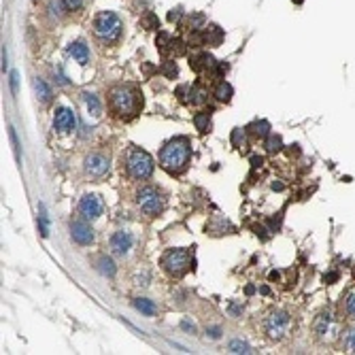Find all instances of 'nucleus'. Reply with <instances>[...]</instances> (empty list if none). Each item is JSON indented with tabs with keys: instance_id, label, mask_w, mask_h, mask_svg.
<instances>
[{
	"instance_id": "obj_44",
	"label": "nucleus",
	"mask_w": 355,
	"mask_h": 355,
	"mask_svg": "<svg viewBox=\"0 0 355 355\" xmlns=\"http://www.w3.org/2000/svg\"><path fill=\"white\" fill-rule=\"evenodd\" d=\"M11 88L13 91H17V73H11Z\"/></svg>"
},
{
	"instance_id": "obj_21",
	"label": "nucleus",
	"mask_w": 355,
	"mask_h": 355,
	"mask_svg": "<svg viewBox=\"0 0 355 355\" xmlns=\"http://www.w3.org/2000/svg\"><path fill=\"white\" fill-rule=\"evenodd\" d=\"M215 98H217V100H222V102H230L232 100V85L222 81L215 88Z\"/></svg>"
},
{
	"instance_id": "obj_36",
	"label": "nucleus",
	"mask_w": 355,
	"mask_h": 355,
	"mask_svg": "<svg viewBox=\"0 0 355 355\" xmlns=\"http://www.w3.org/2000/svg\"><path fill=\"white\" fill-rule=\"evenodd\" d=\"M9 136H11V143H13V147H15V153L19 158V143H17V136H15V130H13V128H9Z\"/></svg>"
},
{
	"instance_id": "obj_48",
	"label": "nucleus",
	"mask_w": 355,
	"mask_h": 355,
	"mask_svg": "<svg viewBox=\"0 0 355 355\" xmlns=\"http://www.w3.org/2000/svg\"><path fill=\"white\" fill-rule=\"evenodd\" d=\"M294 2H296V4H302V2H304V0H294Z\"/></svg>"
},
{
	"instance_id": "obj_8",
	"label": "nucleus",
	"mask_w": 355,
	"mask_h": 355,
	"mask_svg": "<svg viewBox=\"0 0 355 355\" xmlns=\"http://www.w3.org/2000/svg\"><path fill=\"white\" fill-rule=\"evenodd\" d=\"M338 319L332 315V313H321L317 315L315 323H313V334L317 340H321V343H332L336 336H338Z\"/></svg>"
},
{
	"instance_id": "obj_10",
	"label": "nucleus",
	"mask_w": 355,
	"mask_h": 355,
	"mask_svg": "<svg viewBox=\"0 0 355 355\" xmlns=\"http://www.w3.org/2000/svg\"><path fill=\"white\" fill-rule=\"evenodd\" d=\"M104 211V202L98 194H85L79 200V213L83 219H98Z\"/></svg>"
},
{
	"instance_id": "obj_34",
	"label": "nucleus",
	"mask_w": 355,
	"mask_h": 355,
	"mask_svg": "<svg viewBox=\"0 0 355 355\" xmlns=\"http://www.w3.org/2000/svg\"><path fill=\"white\" fill-rule=\"evenodd\" d=\"M62 4L66 11H77L83 6V0H62Z\"/></svg>"
},
{
	"instance_id": "obj_47",
	"label": "nucleus",
	"mask_w": 355,
	"mask_h": 355,
	"mask_svg": "<svg viewBox=\"0 0 355 355\" xmlns=\"http://www.w3.org/2000/svg\"><path fill=\"white\" fill-rule=\"evenodd\" d=\"M270 279H272V281H279V272H270Z\"/></svg>"
},
{
	"instance_id": "obj_42",
	"label": "nucleus",
	"mask_w": 355,
	"mask_h": 355,
	"mask_svg": "<svg viewBox=\"0 0 355 355\" xmlns=\"http://www.w3.org/2000/svg\"><path fill=\"white\" fill-rule=\"evenodd\" d=\"M147 281H149V276H147V274H143V276H136V285H143V287H147V285H149Z\"/></svg>"
},
{
	"instance_id": "obj_38",
	"label": "nucleus",
	"mask_w": 355,
	"mask_h": 355,
	"mask_svg": "<svg viewBox=\"0 0 355 355\" xmlns=\"http://www.w3.org/2000/svg\"><path fill=\"white\" fill-rule=\"evenodd\" d=\"M207 334H209L213 340H217V338H222V328H209Z\"/></svg>"
},
{
	"instance_id": "obj_11",
	"label": "nucleus",
	"mask_w": 355,
	"mask_h": 355,
	"mask_svg": "<svg viewBox=\"0 0 355 355\" xmlns=\"http://www.w3.org/2000/svg\"><path fill=\"white\" fill-rule=\"evenodd\" d=\"M70 236H73L75 243H79L83 247L94 243V230H91V225L85 222V219H75V222H70Z\"/></svg>"
},
{
	"instance_id": "obj_41",
	"label": "nucleus",
	"mask_w": 355,
	"mask_h": 355,
	"mask_svg": "<svg viewBox=\"0 0 355 355\" xmlns=\"http://www.w3.org/2000/svg\"><path fill=\"white\" fill-rule=\"evenodd\" d=\"M262 164H264V160H262L260 155H253V158H251V166H253V168H260Z\"/></svg>"
},
{
	"instance_id": "obj_14",
	"label": "nucleus",
	"mask_w": 355,
	"mask_h": 355,
	"mask_svg": "<svg viewBox=\"0 0 355 355\" xmlns=\"http://www.w3.org/2000/svg\"><path fill=\"white\" fill-rule=\"evenodd\" d=\"M189 66L196 70V73H200L204 68H215V60H213V55L209 53H198V55H191L189 58Z\"/></svg>"
},
{
	"instance_id": "obj_45",
	"label": "nucleus",
	"mask_w": 355,
	"mask_h": 355,
	"mask_svg": "<svg viewBox=\"0 0 355 355\" xmlns=\"http://www.w3.org/2000/svg\"><path fill=\"white\" fill-rule=\"evenodd\" d=\"M323 279H325V283H332V281H336V279H338V272H330V274H325Z\"/></svg>"
},
{
	"instance_id": "obj_13",
	"label": "nucleus",
	"mask_w": 355,
	"mask_h": 355,
	"mask_svg": "<svg viewBox=\"0 0 355 355\" xmlns=\"http://www.w3.org/2000/svg\"><path fill=\"white\" fill-rule=\"evenodd\" d=\"M132 243H134V238H132V234L130 232H126V230H119V232H115L111 236V240H109V245H111V251L115 253V255H119V258H124V255H128L130 253V249H132Z\"/></svg>"
},
{
	"instance_id": "obj_25",
	"label": "nucleus",
	"mask_w": 355,
	"mask_h": 355,
	"mask_svg": "<svg viewBox=\"0 0 355 355\" xmlns=\"http://www.w3.org/2000/svg\"><path fill=\"white\" fill-rule=\"evenodd\" d=\"M268 130H270V124L268 122H255L253 126H251V132L255 134V136H268Z\"/></svg>"
},
{
	"instance_id": "obj_35",
	"label": "nucleus",
	"mask_w": 355,
	"mask_h": 355,
	"mask_svg": "<svg viewBox=\"0 0 355 355\" xmlns=\"http://www.w3.org/2000/svg\"><path fill=\"white\" fill-rule=\"evenodd\" d=\"M232 140H234V145L243 147V143H245V134H243V130H240V128H236V130H234V134H232Z\"/></svg>"
},
{
	"instance_id": "obj_9",
	"label": "nucleus",
	"mask_w": 355,
	"mask_h": 355,
	"mask_svg": "<svg viewBox=\"0 0 355 355\" xmlns=\"http://www.w3.org/2000/svg\"><path fill=\"white\" fill-rule=\"evenodd\" d=\"M109 168H111V162L102 153H89L88 158L83 160V170L89 177H94V179H100V177H104L106 173H109Z\"/></svg>"
},
{
	"instance_id": "obj_12",
	"label": "nucleus",
	"mask_w": 355,
	"mask_h": 355,
	"mask_svg": "<svg viewBox=\"0 0 355 355\" xmlns=\"http://www.w3.org/2000/svg\"><path fill=\"white\" fill-rule=\"evenodd\" d=\"M53 126L55 130L62 132V134H68L77 128V117H75V111H70L68 106H60L55 111V117H53Z\"/></svg>"
},
{
	"instance_id": "obj_6",
	"label": "nucleus",
	"mask_w": 355,
	"mask_h": 355,
	"mask_svg": "<svg viewBox=\"0 0 355 355\" xmlns=\"http://www.w3.org/2000/svg\"><path fill=\"white\" fill-rule=\"evenodd\" d=\"M136 204L145 215L155 217L162 213V209H164V198H162V194L155 187L145 185V187H140V191L136 194Z\"/></svg>"
},
{
	"instance_id": "obj_33",
	"label": "nucleus",
	"mask_w": 355,
	"mask_h": 355,
	"mask_svg": "<svg viewBox=\"0 0 355 355\" xmlns=\"http://www.w3.org/2000/svg\"><path fill=\"white\" fill-rule=\"evenodd\" d=\"M143 24H145L147 30H158L160 28V21H158V17H155L153 13H149V15L143 19Z\"/></svg>"
},
{
	"instance_id": "obj_16",
	"label": "nucleus",
	"mask_w": 355,
	"mask_h": 355,
	"mask_svg": "<svg viewBox=\"0 0 355 355\" xmlns=\"http://www.w3.org/2000/svg\"><path fill=\"white\" fill-rule=\"evenodd\" d=\"M83 100H85V106H88L89 115L100 117L102 104H100V100H98V96H96V94H89V91H85V94H83Z\"/></svg>"
},
{
	"instance_id": "obj_22",
	"label": "nucleus",
	"mask_w": 355,
	"mask_h": 355,
	"mask_svg": "<svg viewBox=\"0 0 355 355\" xmlns=\"http://www.w3.org/2000/svg\"><path fill=\"white\" fill-rule=\"evenodd\" d=\"M34 88H37V94H39V98H41V102H49L51 100V89H49V85L43 81V79H37L34 81Z\"/></svg>"
},
{
	"instance_id": "obj_19",
	"label": "nucleus",
	"mask_w": 355,
	"mask_h": 355,
	"mask_svg": "<svg viewBox=\"0 0 355 355\" xmlns=\"http://www.w3.org/2000/svg\"><path fill=\"white\" fill-rule=\"evenodd\" d=\"M222 39H223V32L219 30L217 26H209L207 30H204V41H207L209 45H213V47H217L219 43H222Z\"/></svg>"
},
{
	"instance_id": "obj_26",
	"label": "nucleus",
	"mask_w": 355,
	"mask_h": 355,
	"mask_svg": "<svg viewBox=\"0 0 355 355\" xmlns=\"http://www.w3.org/2000/svg\"><path fill=\"white\" fill-rule=\"evenodd\" d=\"M155 43H158V49H160V51L166 53V51H170V43H173V41H170V37H168L166 32H160V34H158V41H155Z\"/></svg>"
},
{
	"instance_id": "obj_28",
	"label": "nucleus",
	"mask_w": 355,
	"mask_h": 355,
	"mask_svg": "<svg viewBox=\"0 0 355 355\" xmlns=\"http://www.w3.org/2000/svg\"><path fill=\"white\" fill-rule=\"evenodd\" d=\"M345 313L349 315L351 319H355V289L347 296V300H345Z\"/></svg>"
},
{
	"instance_id": "obj_20",
	"label": "nucleus",
	"mask_w": 355,
	"mask_h": 355,
	"mask_svg": "<svg viewBox=\"0 0 355 355\" xmlns=\"http://www.w3.org/2000/svg\"><path fill=\"white\" fill-rule=\"evenodd\" d=\"M98 270H100L104 276H115L117 268L113 264L111 258H106V255H100V260H98Z\"/></svg>"
},
{
	"instance_id": "obj_3",
	"label": "nucleus",
	"mask_w": 355,
	"mask_h": 355,
	"mask_svg": "<svg viewBox=\"0 0 355 355\" xmlns=\"http://www.w3.org/2000/svg\"><path fill=\"white\" fill-rule=\"evenodd\" d=\"M153 168H155L153 158L145 151V149L132 147L130 151H128L126 170H128V175H130L134 181H145V179H149V177L153 175Z\"/></svg>"
},
{
	"instance_id": "obj_27",
	"label": "nucleus",
	"mask_w": 355,
	"mask_h": 355,
	"mask_svg": "<svg viewBox=\"0 0 355 355\" xmlns=\"http://www.w3.org/2000/svg\"><path fill=\"white\" fill-rule=\"evenodd\" d=\"M189 96H191V102L194 104H204L207 102V91L200 89V88H194L189 91Z\"/></svg>"
},
{
	"instance_id": "obj_4",
	"label": "nucleus",
	"mask_w": 355,
	"mask_h": 355,
	"mask_svg": "<svg viewBox=\"0 0 355 355\" xmlns=\"http://www.w3.org/2000/svg\"><path fill=\"white\" fill-rule=\"evenodd\" d=\"M122 19H119L113 11H102L98 13L94 19V32L102 43H115L122 37Z\"/></svg>"
},
{
	"instance_id": "obj_40",
	"label": "nucleus",
	"mask_w": 355,
	"mask_h": 355,
	"mask_svg": "<svg viewBox=\"0 0 355 355\" xmlns=\"http://www.w3.org/2000/svg\"><path fill=\"white\" fill-rule=\"evenodd\" d=\"M179 17H181V9H173V11L168 13V19H170V21H177Z\"/></svg>"
},
{
	"instance_id": "obj_18",
	"label": "nucleus",
	"mask_w": 355,
	"mask_h": 355,
	"mask_svg": "<svg viewBox=\"0 0 355 355\" xmlns=\"http://www.w3.org/2000/svg\"><path fill=\"white\" fill-rule=\"evenodd\" d=\"M340 340H343V349L347 353H355V325H349V328L343 332Z\"/></svg>"
},
{
	"instance_id": "obj_39",
	"label": "nucleus",
	"mask_w": 355,
	"mask_h": 355,
	"mask_svg": "<svg viewBox=\"0 0 355 355\" xmlns=\"http://www.w3.org/2000/svg\"><path fill=\"white\" fill-rule=\"evenodd\" d=\"M228 70H230V66H228L225 62H219V64H217V75H219V77H223L225 73H228Z\"/></svg>"
},
{
	"instance_id": "obj_43",
	"label": "nucleus",
	"mask_w": 355,
	"mask_h": 355,
	"mask_svg": "<svg viewBox=\"0 0 355 355\" xmlns=\"http://www.w3.org/2000/svg\"><path fill=\"white\" fill-rule=\"evenodd\" d=\"M240 311H243V307H238V304H230V313L232 315H240Z\"/></svg>"
},
{
	"instance_id": "obj_1",
	"label": "nucleus",
	"mask_w": 355,
	"mask_h": 355,
	"mask_svg": "<svg viewBox=\"0 0 355 355\" xmlns=\"http://www.w3.org/2000/svg\"><path fill=\"white\" fill-rule=\"evenodd\" d=\"M109 106L119 119H132L143 109V94L132 85H117L109 91Z\"/></svg>"
},
{
	"instance_id": "obj_5",
	"label": "nucleus",
	"mask_w": 355,
	"mask_h": 355,
	"mask_svg": "<svg viewBox=\"0 0 355 355\" xmlns=\"http://www.w3.org/2000/svg\"><path fill=\"white\" fill-rule=\"evenodd\" d=\"M191 258L187 249H168L164 255H162V268L175 279H181L189 268H191Z\"/></svg>"
},
{
	"instance_id": "obj_15",
	"label": "nucleus",
	"mask_w": 355,
	"mask_h": 355,
	"mask_svg": "<svg viewBox=\"0 0 355 355\" xmlns=\"http://www.w3.org/2000/svg\"><path fill=\"white\" fill-rule=\"evenodd\" d=\"M68 53L73 55V58L81 64V66H85V64L89 62V49L83 45L81 41H77V43H70V47H68Z\"/></svg>"
},
{
	"instance_id": "obj_30",
	"label": "nucleus",
	"mask_w": 355,
	"mask_h": 355,
	"mask_svg": "<svg viewBox=\"0 0 355 355\" xmlns=\"http://www.w3.org/2000/svg\"><path fill=\"white\" fill-rule=\"evenodd\" d=\"M230 351L232 353H251V347L243 343V340H232L230 343Z\"/></svg>"
},
{
	"instance_id": "obj_7",
	"label": "nucleus",
	"mask_w": 355,
	"mask_h": 355,
	"mask_svg": "<svg viewBox=\"0 0 355 355\" xmlns=\"http://www.w3.org/2000/svg\"><path fill=\"white\" fill-rule=\"evenodd\" d=\"M289 315L285 311H272V313H268V317L264 319V332L266 336L270 340H281L285 338L287 330H289Z\"/></svg>"
},
{
	"instance_id": "obj_17",
	"label": "nucleus",
	"mask_w": 355,
	"mask_h": 355,
	"mask_svg": "<svg viewBox=\"0 0 355 355\" xmlns=\"http://www.w3.org/2000/svg\"><path fill=\"white\" fill-rule=\"evenodd\" d=\"M134 309L140 311V313L147 315V317H153L158 313V307H155L151 300H147V298H136V300H134Z\"/></svg>"
},
{
	"instance_id": "obj_31",
	"label": "nucleus",
	"mask_w": 355,
	"mask_h": 355,
	"mask_svg": "<svg viewBox=\"0 0 355 355\" xmlns=\"http://www.w3.org/2000/svg\"><path fill=\"white\" fill-rule=\"evenodd\" d=\"M189 28L191 30H200V28H204V15L202 13H194V15L189 17Z\"/></svg>"
},
{
	"instance_id": "obj_24",
	"label": "nucleus",
	"mask_w": 355,
	"mask_h": 355,
	"mask_svg": "<svg viewBox=\"0 0 355 355\" xmlns=\"http://www.w3.org/2000/svg\"><path fill=\"white\" fill-rule=\"evenodd\" d=\"M281 136H276V134H268V138H266V149L270 153H276V151H281Z\"/></svg>"
},
{
	"instance_id": "obj_2",
	"label": "nucleus",
	"mask_w": 355,
	"mask_h": 355,
	"mask_svg": "<svg viewBox=\"0 0 355 355\" xmlns=\"http://www.w3.org/2000/svg\"><path fill=\"white\" fill-rule=\"evenodd\" d=\"M189 158H191V145L185 136L168 140L160 151V164L164 170H168L170 175L185 173L189 166Z\"/></svg>"
},
{
	"instance_id": "obj_32",
	"label": "nucleus",
	"mask_w": 355,
	"mask_h": 355,
	"mask_svg": "<svg viewBox=\"0 0 355 355\" xmlns=\"http://www.w3.org/2000/svg\"><path fill=\"white\" fill-rule=\"evenodd\" d=\"M170 51H173L175 55H185V43H183L181 39H175L173 43H170Z\"/></svg>"
},
{
	"instance_id": "obj_46",
	"label": "nucleus",
	"mask_w": 355,
	"mask_h": 355,
	"mask_svg": "<svg viewBox=\"0 0 355 355\" xmlns=\"http://www.w3.org/2000/svg\"><path fill=\"white\" fill-rule=\"evenodd\" d=\"M272 189H274V191H276V189L281 191V189H283V183H276V181H274V183H272Z\"/></svg>"
},
{
	"instance_id": "obj_37",
	"label": "nucleus",
	"mask_w": 355,
	"mask_h": 355,
	"mask_svg": "<svg viewBox=\"0 0 355 355\" xmlns=\"http://www.w3.org/2000/svg\"><path fill=\"white\" fill-rule=\"evenodd\" d=\"M181 328L185 330V332H191V334H194V332H196V325L191 323L189 319H183V321H181Z\"/></svg>"
},
{
	"instance_id": "obj_23",
	"label": "nucleus",
	"mask_w": 355,
	"mask_h": 355,
	"mask_svg": "<svg viewBox=\"0 0 355 355\" xmlns=\"http://www.w3.org/2000/svg\"><path fill=\"white\" fill-rule=\"evenodd\" d=\"M194 124L196 128L200 132H209V128H211V115L209 113H196L194 115Z\"/></svg>"
},
{
	"instance_id": "obj_29",
	"label": "nucleus",
	"mask_w": 355,
	"mask_h": 355,
	"mask_svg": "<svg viewBox=\"0 0 355 355\" xmlns=\"http://www.w3.org/2000/svg\"><path fill=\"white\" fill-rule=\"evenodd\" d=\"M162 73H164V77H168V79H175V77H177V73H179V68H177L175 60L164 62V66H162Z\"/></svg>"
}]
</instances>
